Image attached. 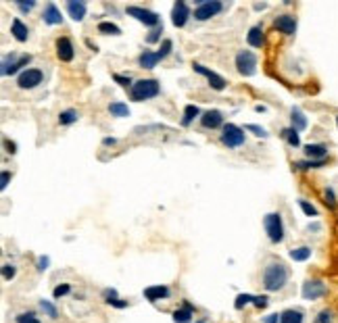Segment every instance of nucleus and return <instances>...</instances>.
<instances>
[{"label": "nucleus", "instance_id": "nucleus-1", "mask_svg": "<svg viewBox=\"0 0 338 323\" xmlns=\"http://www.w3.org/2000/svg\"><path fill=\"white\" fill-rule=\"evenodd\" d=\"M290 271L282 261H269L263 269V288L267 292H278L288 284Z\"/></svg>", "mask_w": 338, "mask_h": 323}, {"label": "nucleus", "instance_id": "nucleus-2", "mask_svg": "<svg viewBox=\"0 0 338 323\" xmlns=\"http://www.w3.org/2000/svg\"><path fill=\"white\" fill-rule=\"evenodd\" d=\"M159 92H161V83L157 79H153V77L134 81V86L130 88V96H132L134 103H144V100H150V98L159 96Z\"/></svg>", "mask_w": 338, "mask_h": 323}, {"label": "nucleus", "instance_id": "nucleus-3", "mask_svg": "<svg viewBox=\"0 0 338 323\" xmlns=\"http://www.w3.org/2000/svg\"><path fill=\"white\" fill-rule=\"evenodd\" d=\"M263 225H265V232H267V238L272 240L274 244H280L284 240V221H282V215L280 213H267L263 217Z\"/></svg>", "mask_w": 338, "mask_h": 323}, {"label": "nucleus", "instance_id": "nucleus-4", "mask_svg": "<svg viewBox=\"0 0 338 323\" xmlns=\"http://www.w3.org/2000/svg\"><path fill=\"white\" fill-rule=\"evenodd\" d=\"M219 140H222L224 146L228 148H240L244 142H246V133L242 127L234 125V123H226L222 127V135H219Z\"/></svg>", "mask_w": 338, "mask_h": 323}, {"label": "nucleus", "instance_id": "nucleus-5", "mask_svg": "<svg viewBox=\"0 0 338 323\" xmlns=\"http://www.w3.org/2000/svg\"><path fill=\"white\" fill-rule=\"evenodd\" d=\"M236 69H238V73L244 75V77L255 75V71H257V55L250 53V50H240V53L236 55Z\"/></svg>", "mask_w": 338, "mask_h": 323}, {"label": "nucleus", "instance_id": "nucleus-6", "mask_svg": "<svg viewBox=\"0 0 338 323\" xmlns=\"http://www.w3.org/2000/svg\"><path fill=\"white\" fill-rule=\"evenodd\" d=\"M42 79H44L42 69L29 67V69H25V71L19 73V77H17V86H19L21 90H33V88H38V86H40Z\"/></svg>", "mask_w": 338, "mask_h": 323}, {"label": "nucleus", "instance_id": "nucleus-7", "mask_svg": "<svg viewBox=\"0 0 338 323\" xmlns=\"http://www.w3.org/2000/svg\"><path fill=\"white\" fill-rule=\"evenodd\" d=\"M224 5L219 0H200L198 7L194 9V19L196 21H207L211 17H215L217 13H222Z\"/></svg>", "mask_w": 338, "mask_h": 323}, {"label": "nucleus", "instance_id": "nucleus-8", "mask_svg": "<svg viewBox=\"0 0 338 323\" xmlns=\"http://www.w3.org/2000/svg\"><path fill=\"white\" fill-rule=\"evenodd\" d=\"M125 13L130 17H134L136 21L148 25V27H159V15L155 11H148V9H142V7H128Z\"/></svg>", "mask_w": 338, "mask_h": 323}, {"label": "nucleus", "instance_id": "nucleus-9", "mask_svg": "<svg viewBox=\"0 0 338 323\" xmlns=\"http://www.w3.org/2000/svg\"><path fill=\"white\" fill-rule=\"evenodd\" d=\"M31 61V55H9L3 59V75H15L17 71Z\"/></svg>", "mask_w": 338, "mask_h": 323}, {"label": "nucleus", "instance_id": "nucleus-10", "mask_svg": "<svg viewBox=\"0 0 338 323\" xmlns=\"http://www.w3.org/2000/svg\"><path fill=\"white\" fill-rule=\"evenodd\" d=\"M328 288L322 280H307L305 284H303V298L305 300H319L322 296H326Z\"/></svg>", "mask_w": 338, "mask_h": 323}, {"label": "nucleus", "instance_id": "nucleus-11", "mask_svg": "<svg viewBox=\"0 0 338 323\" xmlns=\"http://www.w3.org/2000/svg\"><path fill=\"white\" fill-rule=\"evenodd\" d=\"M194 71H196V73H200V75H205V77H207V81H209V86H211L213 90H226V79H224L222 75H217L215 71L207 69L205 65L194 63Z\"/></svg>", "mask_w": 338, "mask_h": 323}, {"label": "nucleus", "instance_id": "nucleus-12", "mask_svg": "<svg viewBox=\"0 0 338 323\" xmlns=\"http://www.w3.org/2000/svg\"><path fill=\"white\" fill-rule=\"evenodd\" d=\"M190 17H192V13H190L188 5L182 3V0H178V3L174 5V9H172V23L176 27H184L186 23H188Z\"/></svg>", "mask_w": 338, "mask_h": 323}, {"label": "nucleus", "instance_id": "nucleus-13", "mask_svg": "<svg viewBox=\"0 0 338 323\" xmlns=\"http://www.w3.org/2000/svg\"><path fill=\"white\" fill-rule=\"evenodd\" d=\"M200 125L205 129H217V127H224V113L217 111V109H211L207 113L200 115Z\"/></svg>", "mask_w": 338, "mask_h": 323}, {"label": "nucleus", "instance_id": "nucleus-14", "mask_svg": "<svg viewBox=\"0 0 338 323\" xmlns=\"http://www.w3.org/2000/svg\"><path fill=\"white\" fill-rule=\"evenodd\" d=\"M55 48H57V57H59V61H63V63L73 61V57H75V48H73V42H71L69 38H59L57 44H55Z\"/></svg>", "mask_w": 338, "mask_h": 323}, {"label": "nucleus", "instance_id": "nucleus-15", "mask_svg": "<svg viewBox=\"0 0 338 323\" xmlns=\"http://www.w3.org/2000/svg\"><path fill=\"white\" fill-rule=\"evenodd\" d=\"M274 27L280 29L282 33H286V36H294V31H297V17L294 15H280V17H276Z\"/></svg>", "mask_w": 338, "mask_h": 323}, {"label": "nucleus", "instance_id": "nucleus-16", "mask_svg": "<svg viewBox=\"0 0 338 323\" xmlns=\"http://www.w3.org/2000/svg\"><path fill=\"white\" fill-rule=\"evenodd\" d=\"M169 294H172V290H169L167 286H148V288H144V298L148 300V302H157V300H165V298H169Z\"/></svg>", "mask_w": 338, "mask_h": 323}, {"label": "nucleus", "instance_id": "nucleus-17", "mask_svg": "<svg viewBox=\"0 0 338 323\" xmlns=\"http://www.w3.org/2000/svg\"><path fill=\"white\" fill-rule=\"evenodd\" d=\"M42 19H44L46 25H61L63 23V15H61V11H59V7L55 3H48L44 7V11H42Z\"/></svg>", "mask_w": 338, "mask_h": 323}, {"label": "nucleus", "instance_id": "nucleus-18", "mask_svg": "<svg viewBox=\"0 0 338 323\" xmlns=\"http://www.w3.org/2000/svg\"><path fill=\"white\" fill-rule=\"evenodd\" d=\"M65 7H67V13H69V17L73 21H81L83 17H86V11H88V5L83 3V0H69Z\"/></svg>", "mask_w": 338, "mask_h": 323}, {"label": "nucleus", "instance_id": "nucleus-19", "mask_svg": "<svg viewBox=\"0 0 338 323\" xmlns=\"http://www.w3.org/2000/svg\"><path fill=\"white\" fill-rule=\"evenodd\" d=\"M172 317H174V321H176V323H190V321H192V317H194V309H192V304H190L188 300H184L182 309H176Z\"/></svg>", "mask_w": 338, "mask_h": 323}, {"label": "nucleus", "instance_id": "nucleus-20", "mask_svg": "<svg viewBox=\"0 0 338 323\" xmlns=\"http://www.w3.org/2000/svg\"><path fill=\"white\" fill-rule=\"evenodd\" d=\"M11 33H13V38L17 42H25L29 38V27L21 21V19H13L11 23Z\"/></svg>", "mask_w": 338, "mask_h": 323}, {"label": "nucleus", "instance_id": "nucleus-21", "mask_svg": "<svg viewBox=\"0 0 338 323\" xmlns=\"http://www.w3.org/2000/svg\"><path fill=\"white\" fill-rule=\"evenodd\" d=\"M246 42H248V46H252V48H261V46L265 44V33H263V29H261L259 25L250 27L248 33H246Z\"/></svg>", "mask_w": 338, "mask_h": 323}, {"label": "nucleus", "instance_id": "nucleus-22", "mask_svg": "<svg viewBox=\"0 0 338 323\" xmlns=\"http://www.w3.org/2000/svg\"><path fill=\"white\" fill-rule=\"evenodd\" d=\"M305 155L311 161H324L328 155V146L326 144H307L305 146Z\"/></svg>", "mask_w": 338, "mask_h": 323}, {"label": "nucleus", "instance_id": "nucleus-23", "mask_svg": "<svg viewBox=\"0 0 338 323\" xmlns=\"http://www.w3.org/2000/svg\"><path fill=\"white\" fill-rule=\"evenodd\" d=\"M159 61H161L159 55L157 53H150V50H144V53L138 57V65L142 67V69H155Z\"/></svg>", "mask_w": 338, "mask_h": 323}, {"label": "nucleus", "instance_id": "nucleus-24", "mask_svg": "<svg viewBox=\"0 0 338 323\" xmlns=\"http://www.w3.org/2000/svg\"><path fill=\"white\" fill-rule=\"evenodd\" d=\"M290 121H292V127L297 129V131H303L307 127V117H305V113H303L299 107H292V111H290Z\"/></svg>", "mask_w": 338, "mask_h": 323}, {"label": "nucleus", "instance_id": "nucleus-25", "mask_svg": "<svg viewBox=\"0 0 338 323\" xmlns=\"http://www.w3.org/2000/svg\"><path fill=\"white\" fill-rule=\"evenodd\" d=\"M305 315L299 309H286L284 313H280V323H303Z\"/></svg>", "mask_w": 338, "mask_h": 323}, {"label": "nucleus", "instance_id": "nucleus-26", "mask_svg": "<svg viewBox=\"0 0 338 323\" xmlns=\"http://www.w3.org/2000/svg\"><path fill=\"white\" fill-rule=\"evenodd\" d=\"M109 113H111L113 117L123 119V117H130V107H128L125 103H119V100H115V103L109 105Z\"/></svg>", "mask_w": 338, "mask_h": 323}, {"label": "nucleus", "instance_id": "nucleus-27", "mask_svg": "<svg viewBox=\"0 0 338 323\" xmlns=\"http://www.w3.org/2000/svg\"><path fill=\"white\" fill-rule=\"evenodd\" d=\"M200 115V109L196 107V105H188V107H186L184 109V119H182V125L184 127H188L192 121H194V119Z\"/></svg>", "mask_w": 338, "mask_h": 323}, {"label": "nucleus", "instance_id": "nucleus-28", "mask_svg": "<svg viewBox=\"0 0 338 323\" xmlns=\"http://www.w3.org/2000/svg\"><path fill=\"white\" fill-rule=\"evenodd\" d=\"M282 138L288 142L292 148H299L301 146V138H299V131L294 129V127H286V129H282Z\"/></svg>", "mask_w": 338, "mask_h": 323}, {"label": "nucleus", "instance_id": "nucleus-29", "mask_svg": "<svg viewBox=\"0 0 338 323\" xmlns=\"http://www.w3.org/2000/svg\"><path fill=\"white\" fill-rule=\"evenodd\" d=\"M96 29H98V33H105V36H119V33H121V29L117 27L115 23H111V21H100L96 25Z\"/></svg>", "mask_w": 338, "mask_h": 323}, {"label": "nucleus", "instance_id": "nucleus-30", "mask_svg": "<svg viewBox=\"0 0 338 323\" xmlns=\"http://www.w3.org/2000/svg\"><path fill=\"white\" fill-rule=\"evenodd\" d=\"M79 119V113L75 111V109H67V111H63L61 115H59V123L61 125H71V123H75Z\"/></svg>", "mask_w": 338, "mask_h": 323}, {"label": "nucleus", "instance_id": "nucleus-31", "mask_svg": "<svg viewBox=\"0 0 338 323\" xmlns=\"http://www.w3.org/2000/svg\"><path fill=\"white\" fill-rule=\"evenodd\" d=\"M311 257V248L309 246H299V248H292L290 250V259L292 261H307Z\"/></svg>", "mask_w": 338, "mask_h": 323}, {"label": "nucleus", "instance_id": "nucleus-32", "mask_svg": "<svg viewBox=\"0 0 338 323\" xmlns=\"http://www.w3.org/2000/svg\"><path fill=\"white\" fill-rule=\"evenodd\" d=\"M324 165H326V159H324V161H311V159H309V161H297V163H294V167H297V169H303V171H305V169L324 167Z\"/></svg>", "mask_w": 338, "mask_h": 323}, {"label": "nucleus", "instance_id": "nucleus-33", "mask_svg": "<svg viewBox=\"0 0 338 323\" xmlns=\"http://www.w3.org/2000/svg\"><path fill=\"white\" fill-rule=\"evenodd\" d=\"M252 300H255L252 294H238V296H236V302H234V309L240 311L242 307H246V304H252Z\"/></svg>", "mask_w": 338, "mask_h": 323}, {"label": "nucleus", "instance_id": "nucleus-34", "mask_svg": "<svg viewBox=\"0 0 338 323\" xmlns=\"http://www.w3.org/2000/svg\"><path fill=\"white\" fill-rule=\"evenodd\" d=\"M40 309L50 317V319H57L59 317V311H57V307L50 300H40Z\"/></svg>", "mask_w": 338, "mask_h": 323}, {"label": "nucleus", "instance_id": "nucleus-35", "mask_svg": "<svg viewBox=\"0 0 338 323\" xmlns=\"http://www.w3.org/2000/svg\"><path fill=\"white\" fill-rule=\"evenodd\" d=\"M15 323H42L38 317H36V313H19L15 317Z\"/></svg>", "mask_w": 338, "mask_h": 323}, {"label": "nucleus", "instance_id": "nucleus-36", "mask_svg": "<svg viewBox=\"0 0 338 323\" xmlns=\"http://www.w3.org/2000/svg\"><path fill=\"white\" fill-rule=\"evenodd\" d=\"M299 207L303 209V213H305L307 217H317V209L311 205V202H307V200L301 198V200H299Z\"/></svg>", "mask_w": 338, "mask_h": 323}, {"label": "nucleus", "instance_id": "nucleus-37", "mask_svg": "<svg viewBox=\"0 0 338 323\" xmlns=\"http://www.w3.org/2000/svg\"><path fill=\"white\" fill-rule=\"evenodd\" d=\"M69 292H71V286H69V284H59V286L55 288V290H53V296H55V298L59 300V298L67 296Z\"/></svg>", "mask_w": 338, "mask_h": 323}, {"label": "nucleus", "instance_id": "nucleus-38", "mask_svg": "<svg viewBox=\"0 0 338 323\" xmlns=\"http://www.w3.org/2000/svg\"><path fill=\"white\" fill-rule=\"evenodd\" d=\"M315 323H334V315H332V311H328V309L319 311L317 317H315Z\"/></svg>", "mask_w": 338, "mask_h": 323}, {"label": "nucleus", "instance_id": "nucleus-39", "mask_svg": "<svg viewBox=\"0 0 338 323\" xmlns=\"http://www.w3.org/2000/svg\"><path fill=\"white\" fill-rule=\"evenodd\" d=\"M172 48H174V42L172 40H163V44H161V48H159V59H165L167 55H172Z\"/></svg>", "mask_w": 338, "mask_h": 323}, {"label": "nucleus", "instance_id": "nucleus-40", "mask_svg": "<svg viewBox=\"0 0 338 323\" xmlns=\"http://www.w3.org/2000/svg\"><path fill=\"white\" fill-rule=\"evenodd\" d=\"M15 273H17V267L15 265H11V263H7V265H3V278L9 282V280H13L15 278Z\"/></svg>", "mask_w": 338, "mask_h": 323}, {"label": "nucleus", "instance_id": "nucleus-41", "mask_svg": "<svg viewBox=\"0 0 338 323\" xmlns=\"http://www.w3.org/2000/svg\"><path fill=\"white\" fill-rule=\"evenodd\" d=\"M324 198H326V205H328L330 209L336 207V194H334L332 188H326V190H324Z\"/></svg>", "mask_w": 338, "mask_h": 323}, {"label": "nucleus", "instance_id": "nucleus-42", "mask_svg": "<svg viewBox=\"0 0 338 323\" xmlns=\"http://www.w3.org/2000/svg\"><path fill=\"white\" fill-rule=\"evenodd\" d=\"M246 131H252L255 135H259V138H267V135H269L263 127H259V125H255V123H248V125H246Z\"/></svg>", "mask_w": 338, "mask_h": 323}, {"label": "nucleus", "instance_id": "nucleus-43", "mask_svg": "<svg viewBox=\"0 0 338 323\" xmlns=\"http://www.w3.org/2000/svg\"><path fill=\"white\" fill-rule=\"evenodd\" d=\"M161 33H163V25H159V27H155L153 31H150V33H148V36H146V42H148V44H153V42H157V40L161 38Z\"/></svg>", "mask_w": 338, "mask_h": 323}, {"label": "nucleus", "instance_id": "nucleus-44", "mask_svg": "<svg viewBox=\"0 0 338 323\" xmlns=\"http://www.w3.org/2000/svg\"><path fill=\"white\" fill-rule=\"evenodd\" d=\"M113 79H115L117 83H119V86H123V88H128V86L132 88V86H134L132 79H130V75H119V73H115V75H113Z\"/></svg>", "mask_w": 338, "mask_h": 323}, {"label": "nucleus", "instance_id": "nucleus-45", "mask_svg": "<svg viewBox=\"0 0 338 323\" xmlns=\"http://www.w3.org/2000/svg\"><path fill=\"white\" fill-rule=\"evenodd\" d=\"M252 304H255L257 309H265L267 304H269V298L263 294V296H255V300H252Z\"/></svg>", "mask_w": 338, "mask_h": 323}, {"label": "nucleus", "instance_id": "nucleus-46", "mask_svg": "<svg viewBox=\"0 0 338 323\" xmlns=\"http://www.w3.org/2000/svg\"><path fill=\"white\" fill-rule=\"evenodd\" d=\"M103 298H105V302H109V300H115V298H119V296H117L115 288H107V290H103Z\"/></svg>", "mask_w": 338, "mask_h": 323}, {"label": "nucleus", "instance_id": "nucleus-47", "mask_svg": "<svg viewBox=\"0 0 338 323\" xmlns=\"http://www.w3.org/2000/svg\"><path fill=\"white\" fill-rule=\"evenodd\" d=\"M15 7L19 11H23V13H29L33 7H36V3H33V0H29V3H15Z\"/></svg>", "mask_w": 338, "mask_h": 323}, {"label": "nucleus", "instance_id": "nucleus-48", "mask_svg": "<svg viewBox=\"0 0 338 323\" xmlns=\"http://www.w3.org/2000/svg\"><path fill=\"white\" fill-rule=\"evenodd\" d=\"M38 271H40V273H42V271H46L48 269V265H50V259L48 257H38Z\"/></svg>", "mask_w": 338, "mask_h": 323}, {"label": "nucleus", "instance_id": "nucleus-49", "mask_svg": "<svg viewBox=\"0 0 338 323\" xmlns=\"http://www.w3.org/2000/svg\"><path fill=\"white\" fill-rule=\"evenodd\" d=\"M107 304H111V307H115V309H125V307H128V300H121V298H115V300H109Z\"/></svg>", "mask_w": 338, "mask_h": 323}, {"label": "nucleus", "instance_id": "nucleus-50", "mask_svg": "<svg viewBox=\"0 0 338 323\" xmlns=\"http://www.w3.org/2000/svg\"><path fill=\"white\" fill-rule=\"evenodd\" d=\"M9 181H11V173H9V171H3V177H0V188H3V190H7Z\"/></svg>", "mask_w": 338, "mask_h": 323}, {"label": "nucleus", "instance_id": "nucleus-51", "mask_svg": "<svg viewBox=\"0 0 338 323\" xmlns=\"http://www.w3.org/2000/svg\"><path fill=\"white\" fill-rule=\"evenodd\" d=\"M280 321V315L278 313H274V315H267L265 319H263V323H278Z\"/></svg>", "mask_w": 338, "mask_h": 323}, {"label": "nucleus", "instance_id": "nucleus-52", "mask_svg": "<svg viewBox=\"0 0 338 323\" xmlns=\"http://www.w3.org/2000/svg\"><path fill=\"white\" fill-rule=\"evenodd\" d=\"M5 146L9 148V152H11V155H15V152H17V146H15V142H9V140H5Z\"/></svg>", "mask_w": 338, "mask_h": 323}, {"label": "nucleus", "instance_id": "nucleus-53", "mask_svg": "<svg viewBox=\"0 0 338 323\" xmlns=\"http://www.w3.org/2000/svg\"><path fill=\"white\" fill-rule=\"evenodd\" d=\"M115 142H117L115 138H105V140H103V144H105V146H113Z\"/></svg>", "mask_w": 338, "mask_h": 323}, {"label": "nucleus", "instance_id": "nucleus-54", "mask_svg": "<svg viewBox=\"0 0 338 323\" xmlns=\"http://www.w3.org/2000/svg\"><path fill=\"white\" fill-rule=\"evenodd\" d=\"M86 44H88V46H90V48H92V50H94V53H96V50H98V48H96V44H92V42H90V40H86Z\"/></svg>", "mask_w": 338, "mask_h": 323}, {"label": "nucleus", "instance_id": "nucleus-55", "mask_svg": "<svg viewBox=\"0 0 338 323\" xmlns=\"http://www.w3.org/2000/svg\"><path fill=\"white\" fill-rule=\"evenodd\" d=\"M336 125H338V117H336Z\"/></svg>", "mask_w": 338, "mask_h": 323}, {"label": "nucleus", "instance_id": "nucleus-56", "mask_svg": "<svg viewBox=\"0 0 338 323\" xmlns=\"http://www.w3.org/2000/svg\"><path fill=\"white\" fill-rule=\"evenodd\" d=\"M198 323H202V321H198Z\"/></svg>", "mask_w": 338, "mask_h": 323}]
</instances>
